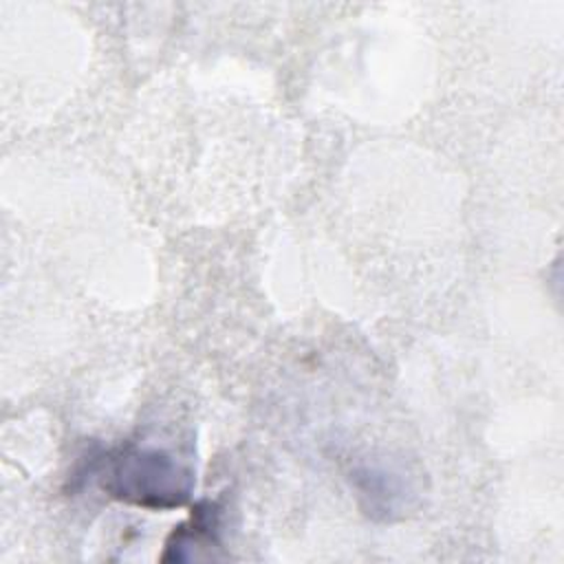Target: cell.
Returning a JSON list of instances; mask_svg holds the SVG:
<instances>
[{"instance_id": "1", "label": "cell", "mask_w": 564, "mask_h": 564, "mask_svg": "<svg viewBox=\"0 0 564 564\" xmlns=\"http://www.w3.org/2000/svg\"><path fill=\"white\" fill-rule=\"evenodd\" d=\"M95 474L110 498L152 511L183 507L194 491V471L159 447L112 449L97 463Z\"/></svg>"}, {"instance_id": "2", "label": "cell", "mask_w": 564, "mask_h": 564, "mask_svg": "<svg viewBox=\"0 0 564 564\" xmlns=\"http://www.w3.org/2000/svg\"><path fill=\"white\" fill-rule=\"evenodd\" d=\"M220 507L216 502L203 500L192 509V518L185 524L174 527L165 540L161 562H192L200 557L203 549L218 546Z\"/></svg>"}, {"instance_id": "3", "label": "cell", "mask_w": 564, "mask_h": 564, "mask_svg": "<svg viewBox=\"0 0 564 564\" xmlns=\"http://www.w3.org/2000/svg\"><path fill=\"white\" fill-rule=\"evenodd\" d=\"M397 478V474L383 467H364L355 474L357 491L366 498V509L370 513L390 518L394 511L405 507V487H399Z\"/></svg>"}]
</instances>
